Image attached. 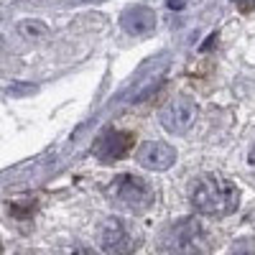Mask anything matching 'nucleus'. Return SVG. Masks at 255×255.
Instances as JSON below:
<instances>
[{
	"mask_svg": "<svg viewBox=\"0 0 255 255\" xmlns=\"http://www.w3.org/2000/svg\"><path fill=\"white\" fill-rule=\"evenodd\" d=\"M191 184H194L191 186V204L202 215L225 217L238 209V189L232 181L217 174H204Z\"/></svg>",
	"mask_w": 255,
	"mask_h": 255,
	"instance_id": "f257e3e1",
	"label": "nucleus"
},
{
	"mask_svg": "<svg viewBox=\"0 0 255 255\" xmlns=\"http://www.w3.org/2000/svg\"><path fill=\"white\" fill-rule=\"evenodd\" d=\"M108 197L113 199L115 207L130 212V215H140V212H148L156 202V194L151 184L145 179L135 176V174H120L110 181Z\"/></svg>",
	"mask_w": 255,
	"mask_h": 255,
	"instance_id": "f03ea898",
	"label": "nucleus"
},
{
	"mask_svg": "<svg viewBox=\"0 0 255 255\" xmlns=\"http://www.w3.org/2000/svg\"><path fill=\"white\" fill-rule=\"evenodd\" d=\"M197 115H199V108L191 100H186V97H179V100H171L166 105V108L161 110V115H158V120H161V125L166 128L168 133H186L191 125L197 123Z\"/></svg>",
	"mask_w": 255,
	"mask_h": 255,
	"instance_id": "7ed1b4c3",
	"label": "nucleus"
},
{
	"mask_svg": "<svg viewBox=\"0 0 255 255\" xmlns=\"http://www.w3.org/2000/svg\"><path fill=\"white\" fill-rule=\"evenodd\" d=\"M138 235L123 220H108L100 230V245L105 253H130L138 245Z\"/></svg>",
	"mask_w": 255,
	"mask_h": 255,
	"instance_id": "20e7f679",
	"label": "nucleus"
},
{
	"mask_svg": "<svg viewBox=\"0 0 255 255\" xmlns=\"http://www.w3.org/2000/svg\"><path fill=\"white\" fill-rule=\"evenodd\" d=\"M174 161H176V151L168 143L151 140L138 148V163H143L151 171H166V168L174 166Z\"/></svg>",
	"mask_w": 255,
	"mask_h": 255,
	"instance_id": "39448f33",
	"label": "nucleus"
},
{
	"mask_svg": "<svg viewBox=\"0 0 255 255\" xmlns=\"http://www.w3.org/2000/svg\"><path fill=\"white\" fill-rule=\"evenodd\" d=\"M133 148V133H128V130H113L108 135H102L95 145V156L100 161H118L123 158L128 151Z\"/></svg>",
	"mask_w": 255,
	"mask_h": 255,
	"instance_id": "423d86ee",
	"label": "nucleus"
},
{
	"mask_svg": "<svg viewBox=\"0 0 255 255\" xmlns=\"http://www.w3.org/2000/svg\"><path fill=\"white\" fill-rule=\"evenodd\" d=\"M204 240H207L204 227L194 220L179 222L171 232V248L174 250H199V245H204Z\"/></svg>",
	"mask_w": 255,
	"mask_h": 255,
	"instance_id": "0eeeda50",
	"label": "nucleus"
},
{
	"mask_svg": "<svg viewBox=\"0 0 255 255\" xmlns=\"http://www.w3.org/2000/svg\"><path fill=\"white\" fill-rule=\"evenodd\" d=\"M120 26L130 33V36H143L148 31H153L156 26V13L145 5H133L128 8L123 15H120Z\"/></svg>",
	"mask_w": 255,
	"mask_h": 255,
	"instance_id": "6e6552de",
	"label": "nucleus"
},
{
	"mask_svg": "<svg viewBox=\"0 0 255 255\" xmlns=\"http://www.w3.org/2000/svg\"><path fill=\"white\" fill-rule=\"evenodd\" d=\"M20 33H23V36H33V33L44 36L46 28H44V26H38V23H23V26H20Z\"/></svg>",
	"mask_w": 255,
	"mask_h": 255,
	"instance_id": "1a4fd4ad",
	"label": "nucleus"
},
{
	"mask_svg": "<svg viewBox=\"0 0 255 255\" xmlns=\"http://www.w3.org/2000/svg\"><path fill=\"white\" fill-rule=\"evenodd\" d=\"M235 5L243 10V13H250L255 8V0H235Z\"/></svg>",
	"mask_w": 255,
	"mask_h": 255,
	"instance_id": "9d476101",
	"label": "nucleus"
},
{
	"mask_svg": "<svg viewBox=\"0 0 255 255\" xmlns=\"http://www.w3.org/2000/svg\"><path fill=\"white\" fill-rule=\"evenodd\" d=\"M250 163L255 166V148H253V153H250Z\"/></svg>",
	"mask_w": 255,
	"mask_h": 255,
	"instance_id": "9b49d317",
	"label": "nucleus"
}]
</instances>
